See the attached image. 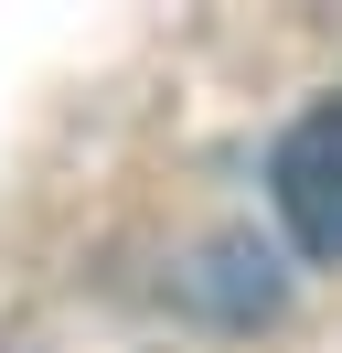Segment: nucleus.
I'll list each match as a JSON object with an SVG mask.
<instances>
[{
  "label": "nucleus",
  "mask_w": 342,
  "mask_h": 353,
  "mask_svg": "<svg viewBox=\"0 0 342 353\" xmlns=\"http://www.w3.org/2000/svg\"><path fill=\"white\" fill-rule=\"evenodd\" d=\"M182 300L214 310V321H268V310H278V257L256 236H214L203 257L182 268Z\"/></svg>",
  "instance_id": "obj_2"
},
{
  "label": "nucleus",
  "mask_w": 342,
  "mask_h": 353,
  "mask_svg": "<svg viewBox=\"0 0 342 353\" xmlns=\"http://www.w3.org/2000/svg\"><path fill=\"white\" fill-rule=\"evenodd\" d=\"M268 193H278V225L310 268H342V97L299 108L268 150Z\"/></svg>",
  "instance_id": "obj_1"
}]
</instances>
